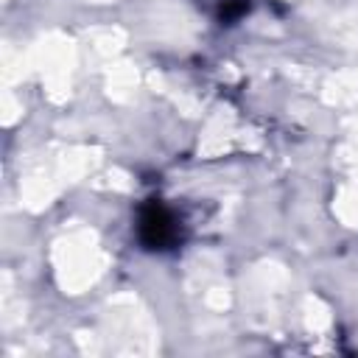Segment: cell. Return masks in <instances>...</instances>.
I'll return each instance as SVG.
<instances>
[{"label": "cell", "instance_id": "6da1fadb", "mask_svg": "<svg viewBox=\"0 0 358 358\" xmlns=\"http://www.w3.org/2000/svg\"><path fill=\"white\" fill-rule=\"evenodd\" d=\"M137 232H140V241L148 249H168L179 238V221H176V215L165 204L151 201V204H145L140 210Z\"/></svg>", "mask_w": 358, "mask_h": 358}]
</instances>
